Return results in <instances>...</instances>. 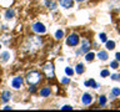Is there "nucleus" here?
Listing matches in <instances>:
<instances>
[{
  "instance_id": "f257e3e1",
  "label": "nucleus",
  "mask_w": 120,
  "mask_h": 112,
  "mask_svg": "<svg viewBox=\"0 0 120 112\" xmlns=\"http://www.w3.org/2000/svg\"><path fill=\"white\" fill-rule=\"evenodd\" d=\"M41 45H43V40H41L40 36H29L24 44V47L26 51L34 52L38 49H40Z\"/></svg>"
},
{
  "instance_id": "f03ea898",
  "label": "nucleus",
  "mask_w": 120,
  "mask_h": 112,
  "mask_svg": "<svg viewBox=\"0 0 120 112\" xmlns=\"http://www.w3.org/2000/svg\"><path fill=\"white\" fill-rule=\"evenodd\" d=\"M40 80H41V75L38 71H30V72L26 74V82L29 85H36L40 82Z\"/></svg>"
},
{
  "instance_id": "7ed1b4c3",
  "label": "nucleus",
  "mask_w": 120,
  "mask_h": 112,
  "mask_svg": "<svg viewBox=\"0 0 120 112\" xmlns=\"http://www.w3.org/2000/svg\"><path fill=\"white\" fill-rule=\"evenodd\" d=\"M43 72L45 74V77L48 80H51V78L55 77V71H54V65L51 62H48L43 66Z\"/></svg>"
},
{
  "instance_id": "20e7f679",
  "label": "nucleus",
  "mask_w": 120,
  "mask_h": 112,
  "mask_svg": "<svg viewBox=\"0 0 120 112\" xmlns=\"http://www.w3.org/2000/svg\"><path fill=\"white\" fill-rule=\"evenodd\" d=\"M79 42H80V37H79L76 34H71V35H69L68 39H66V45L68 46H76Z\"/></svg>"
},
{
  "instance_id": "39448f33",
  "label": "nucleus",
  "mask_w": 120,
  "mask_h": 112,
  "mask_svg": "<svg viewBox=\"0 0 120 112\" xmlns=\"http://www.w3.org/2000/svg\"><path fill=\"white\" fill-rule=\"evenodd\" d=\"M90 45H91V42H90L89 40H82V44H81V47L79 49V50L76 51L78 55H81V54H86L89 50H90Z\"/></svg>"
},
{
  "instance_id": "423d86ee",
  "label": "nucleus",
  "mask_w": 120,
  "mask_h": 112,
  "mask_svg": "<svg viewBox=\"0 0 120 112\" xmlns=\"http://www.w3.org/2000/svg\"><path fill=\"white\" fill-rule=\"evenodd\" d=\"M33 31L36 32V34H45L46 28H45V25L41 24V22H35V24L33 25Z\"/></svg>"
},
{
  "instance_id": "0eeeda50",
  "label": "nucleus",
  "mask_w": 120,
  "mask_h": 112,
  "mask_svg": "<svg viewBox=\"0 0 120 112\" xmlns=\"http://www.w3.org/2000/svg\"><path fill=\"white\" fill-rule=\"evenodd\" d=\"M21 85H22V77L20 76H16V77H14L13 78V81H11V86H13L14 88H20L21 87Z\"/></svg>"
},
{
  "instance_id": "6e6552de",
  "label": "nucleus",
  "mask_w": 120,
  "mask_h": 112,
  "mask_svg": "<svg viewBox=\"0 0 120 112\" xmlns=\"http://www.w3.org/2000/svg\"><path fill=\"white\" fill-rule=\"evenodd\" d=\"M81 102L88 106V105H90V103L93 102V96L90 95V93H84L82 97H81Z\"/></svg>"
},
{
  "instance_id": "1a4fd4ad",
  "label": "nucleus",
  "mask_w": 120,
  "mask_h": 112,
  "mask_svg": "<svg viewBox=\"0 0 120 112\" xmlns=\"http://www.w3.org/2000/svg\"><path fill=\"white\" fill-rule=\"evenodd\" d=\"M110 9L114 11H119L120 10V0H110Z\"/></svg>"
},
{
  "instance_id": "9d476101",
  "label": "nucleus",
  "mask_w": 120,
  "mask_h": 112,
  "mask_svg": "<svg viewBox=\"0 0 120 112\" xmlns=\"http://www.w3.org/2000/svg\"><path fill=\"white\" fill-rule=\"evenodd\" d=\"M60 5L63 7H65V9H70V7H73L74 5V1L73 0H59Z\"/></svg>"
},
{
  "instance_id": "9b49d317",
  "label": "nucleus",
  "mask_w": 120,
  "mask_h": 112,
  "mask_svg": "<svg viewBox=\"0 0 120 112\" xmlns=\"http://www.w3.org/2000/svg\"><path fill=\"white\" fill-rule=\"evenodd\" d=\"M98 57H99L101 61H105V60H108L109 57V55H108V52L106 51H104V50H100L99 52H98Z\"/></svg>"
},
{
  "instance_id": "f8f14e48",
  "label": "nucleus",
  "mask_w": 120,
  "mask_h": 112,
  "mask_svg": "<svg viewBox=\"0 0 120 112\" xmlns=\"http://www.w3.org/2000/svg\"><path fill=\"white\" fill-rule=\"evenodd\" d=\"M11 98V93H10V91H4L3 92V95H1V101L3 102H8Z\"/></svg>"
},
{
  "instance_id": "ddd939ff",
  "label": "nucleus",
  "mask_w": 120,
  "mask_h": 112,
  "mask_svg": "<svg viewBox=\"0 0 120 112\" xmlns=\"http://www.w3.org/2000/svg\"><path fill=\"white\" fill-rule=\"evenodd\" d=\"M84 71H85V66L82 63H78L76 67H75V72L78 75H81V74H84Z\"/></svg>"
},
{
  "instance_id": "4468645a",
  "label": "nucleus",
  "mask_w": 120,
  "mask_h": 112,
  "mask_svg": "<svg viewBox=\"0 0 120 112\" xmlns=\"http://www.w3.org/2000/svg\"><path fill=\"white\" fill-rule=\"evenodd\" d=\"M45 5H46V7H49L50 10H55L56 9V4L52 1V0H46V1H45Z\"/></svg>"
},
{
  "instance_id": "2eb2a0df",
  "label": "nucleus",
  "mask_w": 120,
  "mask_h": 112,
  "mask_svg": "<svg viewBox=\"0 0 120 112\" xmlns=\"http://www.w3.org/2000/svg\"><path fill=\"white\" fill-rule=\"evenodd\" d=\"M50 87H44L43 90L40 91V96L41 97H48L49 95H50Z\"/></svg>"
},
{
  "instance_id": "dca6fc26",
  "label": "nucleus",
  "mask_w": 120,
  "mask_h": 112,
  "mask_svg": "<svg viewBox=\"0 0 120 112\" xmlns=\"http://www.w3.org/2000/svg\"><path fill=\"white\" fill-rule=\"evenodd\" d=\"M85 86H91L93 88H98L99 87V84H96L95 80H89V81H85Z\"/></svg>"
},
{
  "instance_id": "f3484780",
  "label": "nucleus",
  "mask_w": 120,
  "mask_h": 112,
  "mask_svg": "<svg viewBox=\"0 0 120 112\" xmlns=\"http://www.w3.org/2000/svg\"><path fill=\"white\" fill-rule=\"evenodd\" d=\"M14 15H15V11L13 9H8L5 11V18L8 19V20H10V19H13L14 18Z\"/></svg>"
},
{
  "instance_id": "a211bd4d",
  "label": "nucleus",
  "mask_w": 120,
  "mask_h": 112,
  "mask_svg": "<svg viewBox=\"0 0 120 112\" xmlns=\"http://www.w3.org/2000/svg\"><path fill=\"white\" fill-rule=\"evenodd\" d=\"M94 57H95V54H94V52H91V51H90V52L88 51V52L85 54V60H86L88 62H91L93 60H94Z\"/></svg>"
},
{
  "instance_id": "6ab92c4d",
  "label": "nucleus",
  "mask_w": 120,
  "mask_h": 112,
  "mask_svg": "<svg viewBox=\"0 0 120 112\" xmlns=\"http://www.w3.org/2000/svg\"><path fill=\"white\" fill-rule=\"evenodd\" d=\"M105 44H106V49H108V50H114V49H115V42H114V41H106V42H105Z\"/></svg>"
},
{
  "instance_id": "aec40b11",
  "label": "nucleus",
  "mask_w": 120,
  "mask_h": 112,
  "mask_svg": "<svg viewBox=\"0 0 120 112\" xmlns=\"http://www.w3.org/2000/svg\"><path fill=\"white\" fill-rule=\"evenodd\" d=\"M63 36H64V31H63V30H58V31L55 32V39L56 40H61Z\"/></svg>"
},
{
  "instance_id": "412c9836",
  "label": "nucleus",
  "mask_w": 120,
  "mask_h": 112,
  "mask_svg": "<svg viewBox=\"0 0 120 112\" xmlns=\"http://www.w3.org/2000/svg\"><path fill=\"white\" fill-rule=\"evenodd\" d=\"M99 103H100V106H105V105H106V97L104 95L99 96Z\"/></svg>"
},
{
  "instance_id": "4be33fe9",
  "label": "nucleus",
  "mask_w": 120,
  "mask_h": 112,
  "mask_svg": "<svg viewBox=\"0 0 120 112\" xmlns=\"http://www.w3.org/2000/svg\"><path fill=\"white\" fill-rule=\"evenodd\" d=\"M0 57H1V61L5 62V61H8V60H9V57H10V54H9V52H3Z\"/></svg>"
},
{
  "instance_id": "5701e85b",
  "label": "nucleus",
  "mask_w": 120,
  "mask_h": 112,
  "mask_svg": "<svg viewBox=\"0 0 120 112\" xmlns=\"http://www.w3.org/2000/svg\"><path fill=\"white\" fill-rule=\"evenodd\" d=\"M99 40L101 41V42H106L108 39H106V34L105 32H101L100 35H99Z\"/></svg>"
},
{
  "instance_id": "b1692460",
  "label": "nucleus",
  "mask_w": 120,
  "mask_h": 112,
  "mask_svg": "<svg viewBox=\"0 0 120 112\" xmlns=\"http://www.w3.org/2000/svg\"><path fill=\"white\" fill-rule=\"evenodd\" d=\"M65 74H66L69 77H71V76L74 75V70L71 69V67H66V69H65Z\"/></svg>"
},
{
  "instance_id": "393cba45",
  "label": "nucleus",
  "mask_w": 120,
  "mask_h": 112,
  "mask_svg": "<svg viewBox=\"0 0 120 112\" xmlns=\"http://www.w3.org/2000/svg\"><path fill=\"white\" fill-rule=\"evenodd\" d=\"M111 93H112V95H115V96H120V88L114 87L111 90Z\"/></svg>"
},
{
  "instance_id": "a878e982",
  "label": "nucleus",
  "mask_w": 120,
  "mask_h": 112,
  "mask_svg": "<svg viewBox=\"0 0 120 112\" xmlns=\"http://www.w3.org/2000/svg\"><path fill=\"white\" fill-rule=\"evenodd\" d=\"M110 67H111V69H118V67H119V61H118V60L110 62Z\"/></svg>"
},
{
  "instance_id": "bb28decb",
  "label": "nucleus",
  "mask_w": 120,
  "mask_h": 112,
  "mask_svg": "<svg viewBox=\"0 0 120 112\" xmlns=\"http://www.w3.org/2000/svg\"><path fill=\"white\" fill-rule=\"evenodd\" d=\"M110 77H111V80H114V81H119L120 80V75L119 74H112Z\"/></svg>"
},
{
  "instance_id": "cd10ccee",
  "label": "nucleus",
  "mask_w": 120,
  "mask_h": 112,
  "mask_svg": "<svg viewBox=\"0 0 120 112\" xmlns=\"http://www.w3.org/2000/svg\"><path fill=\"white\" fill-rule=\"evenodd\" d=\"M100 75H101V77H108L110 75V72H109V70H103Z\"/></svg>"
},
{
  "instance_id": "c85d7f7f",
  "label": "nucleus",
  "mask_w": 120,
  "mask_h": 112,
  "mask_svg": "<svg viewBox=\"0 0 120 112\" xmlns=\"http://www.w3.org/2000/svg\"><path fill=\"white\" fill-rule=\"evenodd\" d=\"M61 82H63L64 85H66V84H69V82H70V78L69 77H64L63 80H61Z\"/></svg>"
},
{
  "instance_id": "c756f323",
  "label": "nucleus",
  "mask_w": 120,
  "mask_h": 112,
  "mask_svg": "<svg viewBox=\"0 0 120 112\" xmlns=\"http://www.w3.org/2000/svg\"><path fill=\"white\" fill-rule=\"evenodd\" d=\"M61 110H73V107H71L70 105H65V106L61 107Z\"/></svg>"
},
{
  "instance_id": "7c9ffc66",
  "label": "nucleus",
  "mask_w": 120,
  "mask_h": 112,
  "mask_svg": "<svg viewBox=\"0 0 120 112\" xmlns=\"http://www.w3.org/2000/svg\"><path fill=\"white\" fill-rule=\"evenodd\" d=\"M29 91H30V92H35V91H36L35 85H31V86H30V87H29Z\"/></svg>"
},
{
  "instance_id": "2f4dec72",
  "label": "nucleus",
  "mask_w": 120,
  "mask_h": 112,
  "mask_svg": "<svg viewBox=\"0 0 120 112\" xmlns=\"http://www.w3.org/2000/svg\"><path fill=\"white\" fill-rule=\"evenodd\" d=\"M115 57H116V60H118V61H120V52H116Z\"/></svg>"
},
{
  "instance_id": "473e14b6",
  "label": "nucleus",
  "mask_w": 120,
  "mask_h": 112,
  "mask_svg": "<svg viewBox=\"0 0 120 112\" xmlns=\"http://www.w3.org/2000/svg\"><path fill=\"white\" fill-rule=\"evenodd\" d=\"M76 1H79V3H82V1H85V0H76Z\"/></svg>"
},
{
  "instance_id": "72a5a7b5",
  "label": "nucleus",
  "mask_w": 120,
  "mask_h": 112,
  "mask_svg": "<svg viewBox=\"0 0 120 112\" xmlns=\"http://www.w3.org/2000/svg\"><path fill=\"white\" fill-rule=\"evenodd\" d=\"M118 26H119V30H120V22H119V25H118Z\"/></svg>"
},
{
  "instance_id": "f704fd0d",
  "label": "nucleus",
  "mask_w": 120,
  "mask_h": 112,
  "mask_svg": "<svg viewBox=\"0 0 120 112\" xmlns=\"http://www.w3.org/2000/svg\"><path fill=\"white\" fill-rule=\"evenodd\" d=\"M0 47H1V45H0Z\"/></svg>"
}]
</instances>
